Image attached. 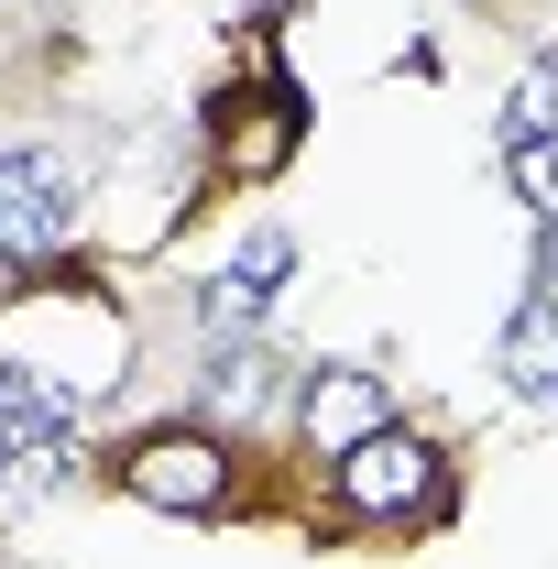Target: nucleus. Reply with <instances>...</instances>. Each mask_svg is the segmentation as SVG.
<instances>
[{
  "label": "nucleus",
  "mask_w": 558,
  "mask_h": 569,
  "mask_svg": "<svg viewBox=\"0 0 558 569\" xmlns=\"http://www.w3.org/2000/svg\"><path fill=\"white\" fill-rule=\"evenodd\" d=\"M77 187H88L77 153H0V263H33L77 219Z\"/></svg>",
  "instance_id": "20e7f679"
},
{
  "label": "nucleus",
  "mask_w": 558,
  "mask_h": 569,
  "mask_svg": "<svg viewBox=\"0 0 558 569\" xmlns=\"http://www.w3.org/2000/svg\"><path fill=\"white\" fill-rule=\"evenodd\" d=\"M0 460H11V482L33 493V482H56L77 460V395L56 372H33V361H11L0 372Z\"/></svg>",
  "instance_id": "f03ea898"
},
{
  "label": "nucleus",
  "mask_w": 558,
  "mask_h": 569,
  "mask_svg": "<svg viewBox=\"0 0 558 569\" xmlns=\"http://www.w3.org/2000/svg\"><path fill=\"white\" fill-rule=\"evenodd\" d=\"M307 427H329V438H372V427H383V395H372V372H318V383H307Z\"/></svg>",
  "instance_id": "0eeeda50"
},
{
  "label": "nucleus",
  "mask_w": 558,
  "mask_h": 569,
  "mask_svg": "<svg viewBox=\"0 0 558 569\" xmlns=\"http://www.w3.org/2000/svg\"><path fill=\"white\" fill-rule=\"evenodd\" d=\"M537 132H558V56H537L504 99V142H537Z\"/></svg>",
  "instance_id": "6e6552de"
},
{
  "label": "nucleus",
  "mask_w": 558,
  "mask_h": 569,
  "mask_svg": "<svg viewBox=\"0 0 558 569\" xmlns=\"http://www.w3.org/2000/svg\"><path fill=\"white\" fill-rule=\"evenodd\" d=\"M340 515L395 526V515H438V449L417 427H372L340 449Z\"/></svg>",
  "instance_id": "f257e3e1"
},
{
  "label": "nucleus",
  "mask_w": 558,
  "mask_h": 569,
  "mask_svg": "<svg viewBox=\"0 0 558 569\" xmlns=\"http://www.w3.org/2000/svg\"><path fill=\"white\" fill-rule=\"evenodd\" d=\"M285 263H296V252H285V230H252V241H241V263H219V274L198 284V318H209L219 340H230V329H252V318L275 307Z\"/></svg>",
  "instance_id": "39448f33"
},
{
  "label": "nucleus",
  "mask_w": 558,
  "mask_h": 569,
  "mask_svg": "<svg viewBox=\"0 0 558 569\" xmlns=\"http://www.w3.org/2000/svg\"><path fill=\"white\" fill-rule=\"evenodd\" d=\"M121 493L165 503V515H219L230 503V449L198 438V427H153V438L121 449Z\"/></svg>",
  "instance_id": "7ed1b4c3"
},
{
  "label": "nucleus",
  "mask_w": 558,
  "mask_h": 569,
  "mask_svg": "<svg viewBox=\"0 0 558 569\" xmlns=\"http://www.w3.org/2000/svg\"><path fill=\"white\" fill-rule=\"evenodd\" d=\"M504 176H515V198L537 219H558V132H537V142H504Z\"/></svg>",
  "instance_id": "1a4fd4ad"
},
{
  "label": "nucleus",
  "mask_w": 558,
  "mask_h": 569,
  "mask_svg": "<svg viewBox=\"0 0 558 569\" xmlns=\"http://www.w3.org/2000/svg\"><path fill=\"white\" fill-rule=\"evenodd\" d=\"M198 383H209V406H263V383H275V361H252V351H230V340H219Z\"/></svg>",
  "instance_id": "9d476101"
},
{
  "label": "nucleus",
  "mask_w": 558,
  "mask_h": 569,
  "mask_svg": "<svg viewBox=\"0 0 558 569\" xmlns=\"http://www.w3.org/2000/svg\"><path fill=\"white\" fill-rule=\"evenodd\" d=\"M504 383L537 406V417H558V296H526L515 318H504Z\"/></svg>",
  "instance_id": "423d86ee"
},
{
  "label": "nucleus",
  "mask_w": 558,
  "mask_h": 569,
  "mask_svg": "<svg viewBox=\"0 0 558 569\" xmlns=\"http://www.w3.org/2000/svg\"><path fill=\"white\" fill-rule=\"evenodd\" d=\"M537 296H558V219H548V241H537Z\"/></svg>",
  "instance_id": "9b49d317"
}]
</instances>
